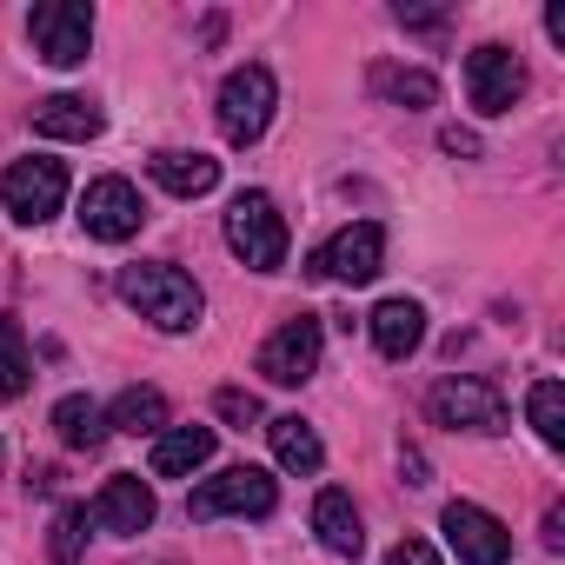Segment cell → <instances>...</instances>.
Returning <instances> with one entry per match:
<instances>
[{
  "label": "cell",
  "mask_w": 565,
  "mask_h": 565,
  "mask_svg": "<svg viewBox=\"0 0 565 565\" xmlns=\"http://www.w3.org/2000/svg\"><path fill=\"white\" fill-rule=\"evenodd\" d=\"M120 300L153 320L160 333H193L200 313H206V294L193 287V273L167 266V259H140V266H120Z\"/></svg>",
  "instance_id": "6da1fadb"
},
{
  "label": "cell",
  "mask_w": 565,
  "mask_h": 565,
  "mask_svg": "<svg viewBox=\"0 0 565 565\" xmlns=\"http://www.w3.org/2000/svg\"><path fill=\"white\" fill-rule=\"evenodd\" d=\"M226 246L253 266V273H273L279 259H287V220H279V206H273V193H239L233 206H226Z\"/></svg>",
  "instance_id": "7a4b0ae2"
},
{
  "label": "cell",
  "mask_w": 565,
  "mask_h": 565,
  "mask_svg": "<svg viewBox=\"0 0 565 565\" xmlns=\"http://www.w3.org/2000/svg\"><path fill=\"white\" fill-rule=\"evenodd\" d=\"M273 107H279V87H273V74L253 61V67H233L226 81H220V134L233 140V147H253L266 127H273Z\"/></svg>",
  "instance_id": "3957f363"
},
{
  "label": "cell",
  "mask_w": 565,
  "mask_h": 565,
  "mask_svg": "<svg viewBox=\"0 0 565 565\" xmlns=\"http://www.w3.org/2000/svg\"><path fill=\"white\" fill-rule=\"evenodd\" d=\"M28 34H34V54L47 67H81L94 47V8H81V0H41L28 14Z\"/></svg>",
  "instance_id": "277c9868"
},
{
  "label": "cell",
  "mask_w": 565,
  "mask_h": 565,
  "mask_svg": "<svg viewBox=\"0 0 565 565\" xmlns=\"http://www.w3.org/2000/svg\"><path fill=\"white\" fill-rule=\"evenodd\" d=\"M426 413L439 419V426H452V433H505V399H499V386H486V380H472V373H459V380H439L433 393H426Z\"/></svg>",
  "instance_id": "5b68a950"
},
{
  "label": "cell",
  "mask_w": 565,
  "mask_h": 565,
  "mask_svg": "<svg viewBox=\"0 0 565 565\" xmlns=\"http://www.w3.org/2000/svg\"><path fill=\"white\" fill-rule=\"evenodd\" d=\"M273 505H279V492H273V479H266L259 466H226L220 479H206V486L186 499V512H193V519H220V512L266 519Z\"/></svg>",
  "instance_id": "8992f818"
},
{
  "label": "cell",
  "mask_w": 565,
  "mask_h": 565,
  "mask_svg": "<svg viewBox=\"0 0 565 565\" xmlns=\"http://www.w3.org/2000/svg\"><path fill=\"white\" fill-rule=\"evenodd\" d=\"M0 200H8V213H14L21 226H41V220H54L61 200H67V167H61V160H14L8 180H0Z\"/></svg>",
  "instance_id": "52a82bcc"
},
{
  "label": "cell",
  "mask_w": 565,
  "mask_h": 565,
  "mask_svg": "<svg viewBox=\"0 0 565 565\" xmlns=\"http://www.w3.org/2000/svg\"><path fill=\"white\" fill-rule=\"evenodd\" d=\"M380 259H386V233H380L373 220H360V226H340V233L307 259V273H313V279H347V287H366V279L380 273Z\"/></svg>",
  "instance_id": "ba28073f"
},
{
  "label": "cell",
  "mask_w": 565,
  "mask_h": 565,
  "mask_svg": "<svg viewBox=\"0 0 565 565\" xmlns=\"http://www.w3.org/2000/svg\"><path fill=\"white\" fill-rule=\"evenodd\" d=\"M466 94H472L479 114H512L519 94H525V61L512 47H499V41L472 47L466 54Z\"/></svg>",
  "instance_id": "9c48e42d"
},
{
  "label": "cell",
  "mask_w": 565,
  "mask_h": 565,
  "mask_svg": "<svg viewBox=\"0 0 565 565\" xmlns=\"http://www.w3.org/2000/svg\"><path fill=\"white\" fill-rule=\"evenodd\" d=\"M320 347H327L320 320L300 313V320H287V327H279V333L259 347V373H266L273 386H307V380L320 373Z\"/></svg>",
  "instance_id": "30bf717a"
},
{
  "label": "cell",
  "mask_w": 565,
  "mask_h": 565,
  "mask_svg": "<svg viewBox=\"0 0 565 565\" xmlns=\"http://www.w3.org/2000/svg\"><path fill=\"white\" fill-rule=\"evenodd\" d=\"M439 525H446V545L459 552V565H505L512 558V532L486 505H472V499H452L439 512Z\"/></svg>",
  "instance_id": "8fae6325"
},
{
  "label": "cell",
  "mask_w": 565,
  "mask_h": 565,
  "mask_svg": "<svg viewBox=\"0 0 565 565\" xmlns=\"http://www.w3.org/2000/svg\"><path fill=\"white\" fill-rule=\"evenodd\" d=\"M140 220H147V200H140V186L120 180V173H107V180H94V186L81 193V226H87L94 239H134Z\"/></svg>",
  "instance_id": "7c38bea8"
},
{
  "label": "cell",
  "mask_w": 565,
  "mask_h": 565,
  "mask_svg": "<svg viewBox=\"0 0 565 565\" xmlns=\"http://www.w3.org/2000/svg\"><path fill=\"white\" fill-rule=\"evenodd\" d=\"M87 519H94L100 532H114V539H134V532L153 525V486L134 479V472H114V479L100 486V499L87 505Z\"/></svg>",
  "instance_id": "4fadbf2b"
},
{
  "label": "cell",
  "mask_w": 565,
  "mask_h": 565,
  "mask_svg": "<svg viewBox=\"0 0 565 565\" xmlns=\"http://www.w3.org/2000/svg\"><path fill=\"white\" fill-rule=\"evenodd\" d=\"M366 327H373V347H380L386 360H406V353H419V340H426V307H419V300H380Z\"/></svg>",
  "instance_id": "5bb4252c"
},
{
  "label": "cell",
  "mask_w": 565,
  "mask_h": 565,
  "mask_svg": "<svg viewBox=\"0 0 565 565\" xmlns=\"http://www.w3.org/2000/svg\"><path fill=\"white\" fill-rule=\"evenodd\" d=\"M313 532H320V545H327L333 558H360V545H366V532H360V505H353L340 486H327V492L313 499Z\"/></svg>",
  "instance_id": "9a60e30c"
},
{
  "label": "cell",
  "mask_w": 565,
  "mask_h": 565,
  "mask_svg": "<svg viewBox=\"0 0 565 565\" xmlns=\"http://www.w3.org/2000/svg\"><path fill=\"white\" fill-rule=\"evenodd\" d=\"M266 439H273V459L287 466V472H300V479H313V472L327 466V446H320V433H313L300 413H279V419H266Z\"/></svg>",
  "instance_id": "2e32d148"
},
{
  "label": "cell",
  "mask_w": 565,
  "mask_h": 565,
  "mask_svg": "<svg viewBox=\"0 0 565 565\" xmlns=\"http://www.w3.org/2000/svg\"><path fill=\"white\" fill-rule=\"evenodd\" d=\"M213 459V426H167L153 439V479H186Z\"/></svg>",
  "instance_id": "e0dca14e"
},
{
  "label": "cell",
  "mask_w": 565,
  "mask_h": 565,
  "mask_svg": "<svg viewBox=\"0 0 565 565\" xmlns=\"http://www.w3.org/2000/svg\"><path fill=\"white\" fill-rule=\"evenodd\" d=\"M100 127H107L100 107L81 100V94H47V100L34 107V134H47V140H94Z\"/></svg>",
  "instance_id": "ac0fdd59"
},
{
  "label": "cell",
  "mask_w": 565,
  "mask_h": 565,
  "mask_svg": "<svg viewBox=\"0 0 565 565\" xmlns=\"http://www.w3.org/2000/svg\"><path fill=\"white\" fill-rule=\"evenodd\" d=\"M153 180H160L173 200H200V193H213V186H220V160L167 147V153H153Z\"/></svg>",
  "instance_id": "d6986e66"
},
{
  "label": "cell",
  "mask_w": 565,
  "mask_h": 565,
  "mask_svg": "<svg viewBox=\"0 0 565 565\" xmlns=\"http://www.w3.org/2000/svg\"><path fill=\"white\" fill-rule=\"evenodd\" d=\"M54 433H61L67 452H94V446L107 439V413H100L87 393H67V399L54 406Z\"/></svg>",
  "instance_id": "ffe728a7"
},
{
  "label": "cell",
  "mask_w": 565,
  "mask_h": 565,
  "mask_svg": "<svg viewBox=\"0 0 565 565\" xmlns=\"http://www.w3.org/2000/svg\"><path fill=\"white\" fill-rule=\"evenodd\" d=\"M107 426H120V433H134V439H140V433L160 439V433H167V393H160V386H127V393L114 399Z\"/></svg>",
  "instance_id": "44dd1931"
},
{
  "label": "cell",
  "mask_w": 565,
  "mask_h": 565,
  "mask_svg": "<svg viewBox=\"0 0 565 565\" xmlns=\"http://www.w3.org/2000/svg\"><path fill=\"white\" fill-rule=\"evenodd\" d=\"M373 94H386L393 107L419 114V107H433V100H439V81H433V74H419V67H373Z\"/></svg>",
  "instance_id": "7402d4cb"
},
{
  "label": "cell",
  "mask_w": 565,
  "mask_h": 565,
  "mask_svg": "<svg viewBox=\"0 0 565 565\" xmlns=\"http://www.w3.org/2000/svg\"><path fill=\"white\" fill-rule=\"evenodd\" d=\"M28 386H34V360L21 347V327L0 320V399H21Z\"/></svg>",
  "instance_id": "603a6c76"
},
{
  "label": "cell",
  "mask_w": 565,
  "mask_h": 565,
  "mask_svg": "<svg viewBox=\"0 0 565 565\" xmlns=\"http://www.w3.org/2000/svg\"><path fill=\"white\" fill-rule=\"evenodd\" d=\"M525 413H532V433L545 446H565V386L558 380H539L532 399H525Z\"/></svg>",
  "instance_id": "cb8c5ba5"
},
{
  "label": "cell",
  "mask_w": 565,
  "mask_h": 565,
  "mask_svg": "<svg viewBox=\"0 0 565 565\" xmlns=\"http://www.w3.org/2000/svg\"><path fill=\"white\" fill-rule=\"evenodd\" d=\"M87 525H94V519H87V505H61V512H54L47 558H54V565H81V552H87V539H94Z\"/></svg>",
  "instance_id": "d4e9b609"
},
{
  "label": "cell",
  "mask_w": 565,
  "mask_h": 565,
  "mask_svg": "<svg viewBox=\"0 0 565 565\" xmlns=\"http://www.w3.org/2000/svg\"><path fill=\"white\" fill-rule=\"evenodd\" d=\"M213 413L233 426V433H246V426H259V399L253 393H239V386H220V399H213Z\"/></svg>",
  "instance_id": "484cf974"
},
{
  "label": "cell",
  "mask_w": 565,
  "mask_h": 565,
  "mask_svg": "<svg viewBox=\"0 0 565 565\" xmlns=\"http://www.w3.org/2000/svg\"><path fill=\"white\" fill-rule=\"evenodd\" d=\"M386 565H439V552H433L426 539H399V545L386 552Z\"/></svg>",
  "instance_id": "4316f807"
},
{
  "label": "cell",
  "mask_w": 565,
  "mask_h": 565,
  "mask_svg": "<svg viewBox=\"0 0 565 565\" xmlns=\"http://www.w3.org/2000/svg\"><path fill=\"white\" fill-rule=\"evenodd\" d=\"M399 28H419V34H446V14H439V8H399Z\"/></svg>",
  "instance_id": "83f0119b"
},
{
  "label": "cell",
  "mask_w": 565,
  "mask_h": 565,
  "mask_svg": "<svg viewBox=\"0 0 565 565\" xmlns=\"http://www.w3.org/2000/svg\"><path fill=\"white\" fill-rule=\"evenodd\" d=\"M439 147H446V153H459V160H472V153H479V134H466V127H446V134H439Z\"/></svg>",
  "instance_id": "f1b7e54d"
},
{
  "label": "cell",
  "mask_w": 565,
  "mask_h": 565,
  "mask_svg": "<svg viewBox=\"0 0 565 565\" xmlns=\"http://www.w3.org/2000/svg\"><path fill=\"white\" fill-rule=\"evenodd\" d=\"M558 545H565V512L552 505V512H545V552H558Z\"/></svg>",
  "instance_id": "f546056e"
},
{
  "label": "cell",
  "mask_w": 565,
  "mask_h": 565,
  "mask_svg": "<svg viewBox=\"0 0 565 565\" xmlns=\"http://www.w3.org/2000/svg\"><path fill=\"white\" fill-rule=\"evenodd\" d=\"M545 34H552V41L565 47V8H545Z\"/></svg>",
  "instance_id": "4dcf8cb0"
},
{
  "label": "cell",
  "mask_w": 565,
  "mask_h": 565,
  "mask_svg": "<svg viewBox=\"0 0 565 565\" xmlns=\"http://www.w3.org/2000/svg\"><path fill=\"white\" fill-rule=\"evenodd\" d=\"M0 459H8V446H0Z\"/></svg>",
  "instance_id": "1f68e13d"
}]
</instances>
